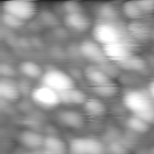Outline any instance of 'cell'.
Segmentation results:
<instances>
[{"mask_svg": "<svg viewBox=\"0 0 154 154\" xmlns=\"http://www.w3.org/2000/svg\"><path fill=\"white\" fill-rule=\"evenodd\" d=\"M123 103L134 116L143 118L149 124L154 121V105L150 94L142 90H132L124 96Z\"/></svg>", "mask_w": 154, "mask_h": 154, "instance_id": "6da1fadb", "label": "cell"}, {"mask_svg": "<svg viewBox=\"0 0 154 154\" xmlns=\"http://www.w3.org/2000/svg\"><path fill=\"white\" fill-rule=\"evenodd\" d=\"M43 86H46L58 93L71 89L74 87L73 79L66 72L60 69H50L42 77Z\"/></svg>", "mask_w": 154, "mask_h": 154, "instance_id": "7a4b0ae2", "label": "cell"}, {"mask_svg": "<svg viewBox=\"0 0 154 154\" xmlns=\"http://www.w3.org/2000/svg\"><path fill=\"white\" fill-rule=\"evenodd\" d=\"M93 36L95 42L103 47L124 41L122 31L111 23H97L93 29Z\"/></svg>", "mask_w": 154, "mask_h": 154, "instance_id": "3957f363", "label": "cell"}, {"mask_svg": "<svg viewBox=\"0 0 154 154\" xmlns=\"http://www.w3.org/2000/svg\"><path fill=\"white\" fill-rule=\"evenodd\" d=\"M5 13H8L25 22L32 19L36 14V4L27 0H11L3 3Z\"/></svg>", "mask_w": 154, "mask_h": 154, "instance_id": "277c9868", "label": "cell"}, {"mask_svg": "<svg viewBox=\"0 0 154 154\" xmlns=\"http://www.w3.org/2000/svg\"><path fill=\"white\" fill-rule=\"evenodd\" d=\"M31 97L38 106L45 109L54 108L61 103L59 93L43 85L34 88Z\"/></svg>", "mask_w": 154, "mask_h": 154, "instance_id": "5b68a950", "label": "cell"}, {"mask_svg": "<svg viewBox=\"0 0 154 154\" xmlns=\"http://www.w3.org/2000/svg\"><path fill=\"white\" fill-rule=\"evenodd\" d=\"M104 146L96 138H75L69 143L71 154H103Z\"/></svg>", "mask_w": 154, "mask_h": 154, "instance_id": "8992f818", "label": "cell"}, {"mask_svg": "<svg viewBox=\"0 0 154 154\" xmlns=\"http://www.w3.org/2000/svg\"><path fill=\"white\" fill-rule=\"evenodd\" d=\"M81 54L88 60L96 62L97 64H102L107 61V58L105 54L103 46L95 41H85L81 43L80 47Z\"/></svg>", "mask_w": 154, "mask_h": 154, "instance_id": "52a82bcc", "label": "cell"}, {"mask_svg": "<svg viewBox=\"0 0 154 154\" xmlns=\"http://www.w3.org/2000/svg\"><path fill=\"white\" fill-rule=\"evenodd\" d=\"M107 60L121 63L132 56L131 48L125 41L103 47Z\"/></svg>", "mask_w": 154, "mask_h": 154, "instance_id": "ba28073f", "label": "cell"}, {"mask_svg": "<svg viewBox=\"0 0 154 154\" xmlns=\"http://www.w3.org/2000/svg\"><path fill=\"white\" fill-rule=\"evenodd\" d=\"M85 75H86V79L92 85V87L103 86L113 82L112 79L106 72H104L99 67H96V66L88 67L85 70Z\"/></svg>", "mask_w": 154, "mask_h": 154, "instance_id": "9c48e42d", "label": "cell"}, {"mask_svg": "<svg viewBox=\"0 0 154 154\" xmlns=\"http://www.w3.org/2000/svg\"><path fill=\"white\" fill-rule=\"evenodd\" d=\"M20 89L11 79H2L0 80V97L8 102L17 101L20 97Z\"/></svg>", "mask_w": 154, "mask_h": 154, "instance_id": "30bf717a", "label": "cell"}, {"mask_svg": "<svg viewBox=\"0 0 154 154\" xmlns=\"http://www.w3.org/2000/svg\"><path fill=\"white\" fill-rule=\"evenodd\" d=\"M65 23L69 28L79 32H84L90 26L89 19L82 12L67 14L65 16Z\"/></svg>", "mask_w": 154, "mask_h": 154, "instance_id": "8fae6325", "label": "cell"}, {"mask_svg": "<svg viewBox=\"0 0 154 154\" xmlns=\"http://www.w3.org/2000/svg\"><path fill=\"white\" fill-rule=\"evenodd\" d=\"M58 119L61 124L71 128H79L84 125L83 116L74 110L61 111L58 115Z\"/></svg>", "mask_w": 154, "mask_h": 154, "instance_id": "7c38bea8", "label": "cell"}, {"mask_svg": "<svg viewBox=\"0 0 154 154\" xmlns=\"http://www.w3.org/2000/svg\"><path fill=\"white\" fill-rule=\"evenodd\" d=\"M44 139L42 134L32 130H25L20 134L21 143L30 149H38L43 146Z\"/></svg>", "mask_w": 154, "mask_h": 154, "instance_id": "4fadbf2b", "label": "cell"}, {"mask_svg": "<svg viewBox=\"0 0 154 154\" xmlns=\"http://www.w3.org/2000/svg\"><path fill=\"white\" fill-rule=\"evenodd\" d=\"M61 102L69 105H84L85 102L88 100L87 95L79 89L75 88L59 93Z\"/></svg>", "mask_w": 154, "mask_h": 154, "instance_id": "5bb4252c", "label": "cell"}, {"mask_svg": "<svg viewBox=\"0 0 154 154\" xmlns=\"http://www.w3.org/2000/svg\"><path fill=\"white\" fill-rule=\"evenodd\" d=\"M65 143L59 137L48 136L44 139L42 154H65Z\"/></svg>", "mask_w": 154, "mask_h": 154, "instance_id": "9a60e30c", "label": "cell"}, {"mask_svg": "<svg viewBox=\"0 0 154 154\" xmlns=\"http://www.w3.org/2000/svg\"><path fill=\"white\" fill-rule=\"evenodd\" d=\"M20 71L29 79H39L42 77V69L41 66L33 61L26 60L23 61L19 65Z\"/></svg>", "mask_w": 154, "mask_h": 154, "instance_id": "2e32d148", "label": "cell"}, {"mask_svg": "<svg viewBox=\"0 0 154 154\" xmlns=\"http://www.w3.org/2000/svg\"><path fill=\"white\" fill-rule=\"evenodd\" d=\"M84 108L88 114L95 116H103L106 111L105 104L97 98H88L84 104Z\"/></svg>", "mask_w": 154, "mask_h": 154, "instance_id": "e0dca14e", "label": "cell"}, {"mask_svg": "<svg viewBox=\"0 0 154 154\" xmlns=\"http://www.w3.org/2000/svg\"><path fill=\"white\" fill-rule=\"evenodd\" d=\"M127 126L134 132L139 133V134H144L149 131L150 129V124L143 120V118L133 116H131L127 121Z\"/></svg>", "mask_w": 154, "mask_h": 154, "instance_id": "ac0fdd59", "label": "cell"}, {"mask_svg": "<svg viewBox=\"0 0 154 154\" xmlns=\"http://www.w3.org/2000/svg\"><path fill=\"white\" fill-rule=\"evenodd\" d=\"M123 12L127 17L132 18V19H137L144 15L140 6L138 5L137 1L125 2L123 5Z\"/></svg>", "mask_w": 154, "mask_h": 154, "instance_id": "d6986e66", "label": "cell"}, {"mask_svg": "<svg viewBox=\"0 0 154 154\" xmlns=\"http://www.w3.org/2000/svg\"><path fill=\"white\" fill-rule=\"evenodd\" d=\"M121 67L127 70H134V71H142L145 69L146 65L143 60H142L140 57H134L131 56L125 61L119 63Z\"/></svg>", "mask_w": 154, "mask_h": 154, "instance_id": "ffe728a7", "label": "cell"}, {"mask_svg": "<svg viewBox=\"0 0 154 154\" xmlns=\"http://www.w3.org/2000/svg\"><path fill=\"white\" fill-rule=\"evenodd\" d=\"M93 91L103 97H111L117 93L118 88L114 82H111L103 86L93 87Z\"/></svg>", "mask_w": 154, "mask_h": 154, "instance_id": "44dd1931", "label": "cell"}, {"mask_svg": "<svg viewBox=\"0 0 154 154\" xmlns=\"http://www.w3.org/2000/svg\"><path fill=\"white\" fill-rule=\"evenodd\" d=\"M2 22L4 23L5 25H6L9 28H12V29L20 28L24 23L23 21L17 18L16 16H14L13 14H10L8 13H5V12H4V14L2 15Z\"/></svg>", "mask_w": 154, "mask_h": 154, "instance_id": "7402d4cb", "label": "cell"}, {"mask_svg": "<svg viewBox=\"0 0 154 154\" xmlns=\"http://www.w3.org/2000/svg\"><path fill=\"white\" fill-rule=\"evenodd\" d=\"M137 4L144 15L154 14V0H139Z\"/></svg>", "mask_w": 154, "mask_h": 154, "instance_id": "603a6c76", "label": "cell"}, {"mask_svg": "<svg viewBox=\"0 0 154 154\" xmlns=\"http://www.w3.org/2000/svg\"><path fill=\"white\" fill-rule=\"evenodd\" d=\"M63 9L67 12V14L82 12V7H81L80 4L78 2H74V1L64 2L63 3Z\"/></svg>", "mask_w": 154, "mask_h": 154, "instance_id": "cb8c5ba5", "label": "cell"}, {"mask_svg": "<svg viewBox=\"0 0 154 154\" xmlns=\"http://www.w3.org/2000/svg\"><path fill=\"white\" fill-rule=\"evenodd\" d=\"M108 152L110 154H127L126 147L118 142H113L108 145Z\"/></svg>", "mask_w": 154, "mask_h": 154, "instance_id": "d4e9b609", "label": "cell"}, {"mask_svg": "<svg viewBox=\"0 0 154 154\" xmlns=\"http://www.w3.org/2000/svg\"><path fill=\"white\" fill-rule=\"evenodd\" d=\"M0 73L3 77V79H11L15 75L14 69L9 65L5 63H2L0 66Z\"/></svg>", "mask_w": 154, "mask_h": 154, "instance_id": "484cf974", "label": "cell"}, {"mask_svg": "<svg viewBox=\"0 0 154 154\" xmlns=\"http://www.w3.org/2000/svg\"><path fill=\"white\" fill-rule=\"evenodd\" d=\"M149 94L151 95V97H152V99L154 100V80L150 83V86H149Z\"/></svg>", "mask_w": 154, "mask_h": 154, "instance_id": "4316f807", "label": "cell"}, {"mask_svg": "<svg viewBox=\"0 0 154 154\" xmlns=\"http://www.w3.org/2000/svg\"><path fill=\"white\" fill-rule=\"evenodd\" d=\"M26 154H35V153H32V152H29V153H26Z\"/></svg>", "mask_w": 154, "mask_h": 154, "instance_id": "83f0119b", "label": "cell"}]
</instances>
